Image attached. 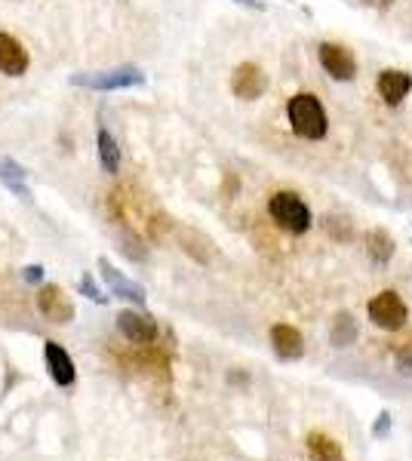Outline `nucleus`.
I'll return each instance as SVG.
<instances>
[{"mask_svg": "<svg viewBox=\"0 0 412 461\" xmlns=\"http://www.w3.org/2000/svg\"><path fill=\"white\" fill-rule=\"evenodd\" d=\"M388 430V415H381V425H376V434H385Z\"/></svg>", "mask_w": 412, "mask_h": 461, "instance_id": "obj_25", "label": "nucleus"}, {"mask_svg": "<svg viewBox=\"0 0 412 461\" xmlns=\"http://www.w3.org/2000/svg\"><path fill=\"white\" fill-rule=\"evenodd\" d=\"M0 182H4L6 188H10L13 194L22 197V200L32 197V191H28V185H25V169H22L13 158H4V160H0Z\"/></svg>", "mask_w": 412, "mask_h": 461, "instance_id": "obj_16", "label": "nucleus"}, {"mask_svg": "<svg viewBox=\"0 0 412 461\" xmlns=\"http://www.w3.org/2000/svg\"><path fill=\"white\" fill-rule=\"evenodd\" d=\"M329 339H333V345L339 348H348L351 341L357 339V323L351 314H339L333 320V330H329Z\"/></svg>", "mask_w": 412, "mask_h": 461, "instance_id": "obj_18", "label": "nucleus"}, {"mask_svg": "<svg viewBox=\"0 0 412 461\" xmlns=\"http://www.w3.org/2000/svg\"><path fill=\"white\" fill-rule=\"evenodd\" d=\"M366 252H370L372 262H379V265L391 262V256H394V240H391V234H388L385 228L366 230Z\"/></svg>", "mask_w": 412, "mask_h": 461, "instance_id": "obj_17", "label": "nucleus"}, {"mask_svg": "<svg viewBox=\"0 0 412 461\" xmlns=\"http://www.w3.org/2000/svg\"><path fill=\"white\" fill-rule=\"evenodd\" d=\"M271 345H274V354L283 357V360H298L305 354V341H302V332L289 323H277L271 326Z\"/></svg>", "mask_w": 412, "mask_h": 461, "instance_id": "obj_13", "label": "nucleus"}, {"mask_svg": "<svg viewBox=\"0 0 412 461\" xmlns=\"http://www.w3.org/2000/svg\"><path fill=\"white\" fill-rule=\"evenodd\" d=\"M74 86L96 89V93H114V89H133V86H145V74L136 65H121V68L111 71H84L71 77Z\"/></svg>", "mask_w": 412, "mask_h": 461, "instance_id": "obj_3", "label": "nucleus"}, {"mask_svg": "<svg viewBox=\"0 0 412 461\" xmlns=\"http://www.w3.org/2000/svg\"><path fill=\"white\" fill-rule=\"evenodd\" d=\"M366 4H370V6H381V10H385V6H391L394 0H366Z\"/></svg>", "mask_w": 412, "mask_h": 461, "instance_id": "obj_24", "label": "nucleus"}, {"mask_svg": "<svg viewBox=\"0 0 412 461\" xmlns=\"http://www.w3.org/2000/svg\"><path fill=\"white\" fill-rule=\"evenodd\" d=\"M37 311H41L50 323H59V326L74 320V302L65 295V289L56 284L41 286V293H37Z\"/></svg>", "mask_w": 412, "mask_h": 461, "instance_id": "obj_8", "label": "nucleus"}, {"mask_svg": "<svg viewBox=\"0 0 412 461\" xmlns=\"http://www.w3.org/2000/svg\"><path fill=\"white\" fill-rule=\"evenodd\" d=\"M241 6H250V10H265V0H234Z\"/></svg>", "mask_w": 412, "mask_h": 461, "instance_id": "obj_23", "label": "nucleus"}, {"mask_svg": "<svg viewBox=\"0 0 412 461\" xmlns=\"http://www.w3.org/2000/svg\"><path fill=\"white\" fill-rule=\"evenodd\" d=\"M22 277H25V284H41V280H43V267L41 265L22 267Z\"/></svg>", "mask_w": 412, "mask_h": 461, "instance_id": "obj_22", "label": "nucleus"}, {"mask_svg": "<svg viewBox=\"0 0 412 461\" xmlns=\"http://www.w3.org/2000/svg\"><path fill=\"white\" fill-rule=\"evenodd\" d=\"M96 148H99L102 169L114 176L117 169H121V145H117V139L108 132V126H99V132H96Z\"/></svg>", "mask_w": 412, "mask_h": 461, "instance_id": "obj_14", "label": "nucleus"}, {"mask_svg": "<svg viewBox=\"0 0 412 461\" xmlns=\"http://www.w3.org/2000/svg\"><path fill=\"white\" fill-rule=\"evenodd\" d=\"M412 93V74L407 71H397V68H388L379 74V95L385 99V105H403V99Z\"/></svg>", "mask_w": 412, "mask_h": 461, "instance_id": "obj_12", "label": "nucleus"}, {"mask_svg": "<svg viewBox=\"0 0 412 461\" xmlns=\"http://www.w3.org/2000/svg\"><path fill=\"white\" fill-rule=\"evenodd\" d=\"M268 215L277 228H283L287 234H305L311 228V210L296 191H277V194L268 200Z\"/></svg>", "mask_w": 412, "mask_h": 461, "instance_id": "obj_2", "label": "nucleus"}, {"mask_svg": "<svg viewBox=\"0 0 412 461\" xmlns=\"http://www.w3.org/2000/svg\"><path fill=\"white\" fill-rule=\"evenodd\" d=\"M28 65H32L28 50L13 34L0 32V74H6V77H25Z\"/></svg>", "mask_w": 412, "mask_h": 461, "instance_id": "obj_11", "label": "nucleus"}, {"mask_svg": "<svg viewBox=\"0 0 412 461\" xmlns=\"http://www.w3.org/2000/svg\"><path fill=\"white\" fill-rule=\"evenodd\" d=\"M317 59L324 65V71L339 84H348V80L357 77V59L342 47V43H320L317 47Z\"/></svg>", "mask_w": 412, "mask_h": 461, "instance_id": "obj_6", "label": "nucleus"}, {"mask_svg": "<svg viewBox=\"0 0 412 461\" xmlns=\"http://www.w3.org/2000/svg\"><path fill=\"white\" fill-rule=\"evenodd\" d=\"M308 456L314 461H344V452L342 446L333 440V437L320 434V430H314L308 434Z\"/></svg>", "mask_w": 412, "mask_h": 461, "instance_id": "obj_15", "label": "nucleus"}, {"mask_svg": "<svg viewBox=\"0 0 412 461\" xmlns=\"http://www.w3.org/2000/svg\"><path fill=\"white\" fill-rule=\"evenodd\" d=\"M231 93L243 102H256L268 93V74L259 68L256 62H243L234 68V77H231Z\"/></svg>", "mask_w": 412, "mask_h": 461, "instance_id": "obj_7", "label": "nucleus"}, {"mask_svg": "<svg viewBox=\"0 0 412 461\" xmlns=\"http://www.w3.org/2000/svg\"><path fill=\"white\" fill-rule=\"evenodd\" d=\"M43 360H47V373L59 388H71L78 382V369H74L71 354L59 341H43Z\"/></svg>", "mask_w": 412, "mask_h": 461, "instance_id": "obj_9", "label": "nucleus"}, {"mask_svg": "<svg viewBox=\"0 0 412 461\" xmlns=\"http://www.w3.org/2000/svg\"><path fill=\"white\" fill-rule=\"evenodd\" d=\"M391 354H394V360H397V366H400V369H412V332H409V336L391 341Z\"/></svg>", "mask_w": 412, "mask_h": 461, "instance_id": "obj_20", "label": "nucleus"}, {"mask_svg": "<svg viewBox=\"0 0 412 461\" xmlns=\"http://www.w3.org/2000/svg\"><path fill=\"white\" fill-rule=\"evenodd\" d=\"M179 240H182L185 252H191L197 262H209V249H200V247H209V240H204L200 234H194V230H179Z\"/></svg>", "mask_w": 412, "mask_h": 461, "instance_id": "obj_19", "label": "nucleus"}, {"mask_svg": "<svg viewBox=\"0 0 412 461\" xmlns=\"http://www.w3.org/2000/svg\"><path fill=\"white\" fill-rule=\"evenodd\" d=\"M287 117H289V126L298 139H308V142H320L326 139L329 132V117L324 105H320L317 95L311 93H298L289 99L287 105Z\"/></svg>", "mask_w": 412, "mask_h": 461, "instance_id": "obj_1", "label": "nucleus"}, {"mask_svg": "<svg viewBox=\"0 0 412 461\" xmlns=\"http://www.w3.org/2000/svg\"><path fill=\"white\" fill-rule=\"evenodd\" d=\"M366 314H370V320L379 326V330L397 332V330H403V326H407L409 308H407V302H403L400 295L388 289V293L372 295L370 304H366Z\"/></svg>", "mask_w": 412, "mask_h": 461, "instance_id": "obj_4", "label": "nucleus"}, {"mask_svg": "<svg viewBox=\"0 0 412 461\" xmlns=\"http://www.w3.org/2000/svg\"><path fill=\"white\" fill-rule=\"evenodd\" d=\"M78 293H80V295H87V299H89V302H96V304H108V295H105L102 289L96 286L93 274H84V277H80Z\"/></svg>", "mask_w": 412, "mask_h": 461, "instance_id": "obj_21", "label": "nucleus"}, {"mask_svg": "<svg viewBox=\"0 0 412 461\" xmlns=\"http://www.w3.org/2000/svg\"><path fill=\"white\" fill-rule=\"evenodd\" d=\"M99 274H102V280L108 284V289L117 295V299H126V302H133V304H145L148 302L145 289H142L136 280H130L126 274L117 271V267L111 265L108 258H99Z\"/></svg>", "mask_w": 412, "mask_h": 461, "instance_id": "obj_10", "label": "nucleus"}, {"mask_svg": "<svg viewBox=\"0 0 412 461\" xmlns=\"http://www.w3.org/2000/svg\"><path fill=\"white\" fill-rule=\"evenodd\" d=\"M117 330H121V336L136 348L154 345L157 336H160L157 320L148 314H139V311H121V314H117Z\"/></svg>", "mask_w": 412, "mask_h": 461, "instance_id": "obj_5", "label": "nucleus"}]
</instances>
